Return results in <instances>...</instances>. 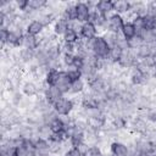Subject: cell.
I'll return each instance as SVG.
<instances>
[{
    "label": "cell",
    "instance_id": "5bb4252c",
    "mask_svg": "<svg viewBox=\"0 0 156 156\" xmlns=\"http://www.w3.org/2000/svg\"><path fill=\"white\" fill-rule=\"evenodd\" d=\"M68 28H69V22L66 21V20H63V18L61 17V18H58V20L56 21V23H55V27H54L55 34H57V35H63Z\"/></svg>",
    "mask_w": 156,
    "mask_h": 156
},
{
    "label": "cell",
    "instance_id": "8fae6325",
    "mask_svg": "<svg viewBox=\"0 0 156 156\" xmlns=\"http://www.w3.org/2000/svg\"><path fill=\"white\" fill-rule=\"evenodd\" d=\"M132 9V4L128 2V1H123V0H119V1H115L113 2V11L118 15L121 13H127L129 12Z\"/></svg>",
    "mask_w": 156,
    "mask_h": 156
},
{
    "label": "cell",
    "instance_id": "f546056e",
    "mask_svg": "<svg viewBox=\"0 0 156 156\" xmlns=\"http://www.w3.org/2000/svg\"><path fill=\"white\" fill-rule=\"evenodd\" d=\"M12 156H17V155H16V152H15V154H13V155H12Z\"/></svg>",
    "mask_w": 156,
    "mask_h": 156
},
{
    "label": "cell",
    "instance_id": "7c38bea8",
    "mask_svg": "<svg viewBox=\"0 0 156 156\" xmlns=\"http://www.w3.org/2000/svg\"><path fill=\"white\" fill-rule=\"evenodd\" d=\"M121 33L123 34V37H124L127 40H130V39H133L134 37H136V29H135V27H134V24H133L132 22L124 23Z\"/></svg>",
    "mask_w": 156,
    "mask_h": 156
},
{
    "label": "cell",
    "instance_id": "d6986e66",
    "mask_svg": "<svg viewBox=\"0 0 156 156\" xmlns=\"http://www.w3.org/2000/svg\"><path fill=\"white\" fill-rule=\"evenodd\" d=\"M122 54H123V50H122L119 46L115 45V46L111 48L107 58H110V61H112V62H118L119 58H121V56H122ZM107 58H106V60H107Z\"/></svg>",
    "mask_w": 156,
    "mask_h": 156
},
{
    "label": "cell",
    "instance_id": "83f0119b",
    "mask_svg": "<svg viewBox=\"0 0 156 156\" xmlns=\"http://www.w3.org/2000/svg\"><path fill=\"white\" fill-rule=\"evenodd\" d=\"M65 156H84V155L79 151L78 147H72V149H69V150L65 154Z\"/></svg>",
    "mask_w": 156,
    "mask_h": 156
},
{
    "label": "cell",
    "instance_id": "9c48e42d",
    "mask_svg": "<svg viewBox=\"0 0 156 156\" xmlns=\"http://www.w3.org/2000/svg\"><path fill=\"white\" fill-rule=\"evenodd\" d=\"M111 152L115 156H128L129 155V149L127 145H124L123 143H118L115 141L111 145Z\"/></svg>",
    "mask_w": 156,
    "mask_h": 156
},
{
    "label": "cell",
    "instance_id": "9a60e30c",
    "mask_svg": "<svg viewBox=\"0 0 156 156\" xmlns=\"http://www.w3.org/2000/svg\"><path fill=\"white\" fill-rule=\"evenodd\" d=\"M39 41L40 40H38V38H35L34 35L26 34L24 35V40H23V48H27V49H30V50H35L39 46Z\"/></svg>",
    "mask_w": 156,
    "mask_h": 156
},
{
    "label": "cell",
    "instance_id": "4dcf8cb0",
    "mask_svg": "<svg viewBox=\"0 0 156 156\" xmlns=\"http://www.w3.org/2000/svg\"><path fill=\"white\" fill-rule=\"evenodd\" d=\"M112 156H115V155H112Z\"/></svg>",
    "mask_w": 156,
    "mask_h": 156
},
{
    "label": "cell",
    "instance_id": "ba28073f",
    "mask_svg": "<svg viewBox=\"0 0 156 156\" xmlns=\"http://www.w3.org/2000/svg\"><path fill=\"white\" fill-rule=\"evenodd\" d=\"M71 84H72V82L68 78L67 73L66 72H61L60 73V78L57 80V84L55 87H57L62 91V94H65V93H68L71 90Z\"/></svg>",
    "mask_w": 156,
    "mask_h": 156
},
{
    "label": "cell",
    "instance_id": "e0dca14e",
    "mask_svg": "<svg viewBox=\"0 0 156 156\" xmlns=\"http://www.w3.org/2000/svg\"><path fill=\"white\" fill-rule=\"evenodd\" d=\"M49 126H50V129H51L52 133H61V132H65V128H66V124L63 123V121H62L60 117L55 118Z\"/></svg>",
    "mask_w": 156,
    "mask_h": 156
},
{
    "label": "cell",
    "instance_id": "30bf717a",
    "mask_svg": "<svg viewBox=\"0 0 156 156\" xmlns=\"http://www.w3.org/2000/svg\"><path fill=\"white\" fill-rule=\"evenodd\" d=\"M43 29H44V24L38 20H33L27 26V34H30V35L35 37V35L40 34L43 32Z\"/></svg>",
    "mask_w": 156,
    "mask_h": 156
},
{
    "label": "cell",
    "instance_id": "52a82bcc",
    "mask_svg": "<svg viewBox=\"0 0 156 156\" xmlns=\"http://www.w3.org/2000/svg\"><path fill=\"white\" fill-rule=\"evenodd\" d=\"M95 10L107 20V16L110 15V12L113 11V2L110 1V0H101V1L98 2ZM115 13H116V12H115Z\"/></svg>",
    "mask_w": 156,
    "mask_h": 156
},
{
    "label": "cell",
    "instance_id": "484cf974",
    "mask_svg": "<svg viewBox=\"0 0 156 156\" xmlns=\"http://www.w3.org/2000/svg\"><path fill=\"white\" fill-rule=\"evenodd\" d=\"M73 60H74V55L73 54H63V63L68 67H72L73 66Z\"/></svg>",
    "mask_w": 156,
    "mask_h": 156
},
{
    "label": "cell",
    "instance_id": "44dd1931",
    "mask_svg": "<svg viewBox=\"0 0 156 156\" xmlns=\"http://www.w3.org/2000/svg\"><path fill=\"white\" fill-rule=\"evenodd\" d=\"M84 139H85V136H84V133H83V132H76V133L69 138L71 144H72L73 147L80 146V145L84 143Z\"/></svg>",
    "mask_w": 156,
    "mask_h": 156
},
{
    "label": "cell",
    "instance_id": "5b68a950",
    "mask_svg": "<svg viewBox=\"0 0 156 156\" xmlns=\"http://www.w3.org/2000/svg\"><path fill=\"white\" fill-rule=\"evenodd\" d=\"M62 91L57 88V87H49L46 90H45V93H44V98H45V100L49 102V104H51V105H54L57 100H60L61 98H62Z\"/></svg>",
    "mask_w": 156,
    "mask_h": 156
},
{
    "label": "cell",
    "instance_id": "4fadbf2b",
    "mask_svg": "<svg viewBox=\"0 0 156 156\" xmlns=\"http://www.w3.org/2000/svg\"><path fill=\"white\" fill-rule=\"evenodd\" d=\"M60 73H61V71H58V69H50L45 74V83L49 87H55L60 78Z\"/></svg>",
    "mask_w": 156,
    "mask_h": 156
},
{
    "label": "cell",
    "instance_id": "8992f818",
    "mask_svg": "<svg viewBox=\"0 0 156 156\" xmlns=\"http://www.w3.org/2000/svg\"><path fill=\"white\" fill-rule=\"evenodd\" d=\"M96 32H98V27L90 22H85L82 24V30H80V35L84 39H94L96 37Z\"/></svg>",
    "mask_w": 156,
    "mask_h": 156
},
{
    "label": "cell",
    "instance_id": "3957f363",
    "mask_svg": "<svg viewBox=\"0 0 156 156\" xmlns=\"http://www.w3.org/2000/svg\"><path fill=\"white\" fill-rule=\"evenodd\" d=\"M123 24H124V22H123L122 16L118 15V13H115L111 18L107 20V30L117 34V33L122 32Z\"/></svg>",
    "mask_w": 156,
    "mask_h": 156
},
{
    "label": "cell",
    "instance_id": "d4e9b609",
    "mask_svg": "<svg viewBox=\"0 0 156 156\" xmlns=\"http://www.w3.org/2000/svg\"><path fill=\"white\" fill-rule=\"evenodd\" d=\"M83 66H84V58L80 57V56H78V55H74V60H73V66L72 67L82 71Z\"/></svg>",
    "mask_w": 156,
    "mask_h": 156
},
{
    "label": "cell",
    "instance_id": "603a6c76",
    "mask_svg": "<svg viewBox=\"0 0 156 156\" xmlns=\"http://www.w3.org/2000/svg\"><path fill=\"white\" fill-rule=\"evenodd\" d=\"M83 88H84L83 80H82V79H78V80L72 82V84H71V90H69V91H72V93H74V94H78V93H82V91H83Z\"/></svg>",
    "mask_w": 156,
    "mask_h": 156
},
{
    "label": "cell",
    "instance_id": "2e32d148",
    "mask_svg": "<svg viewBox=\"0 0 156 156\" xmlns=\"http://www.w3.org/2000/svg\"><path fill=\"white\" fill-rule=\"evenodd\" d=\"M20 58L23 62H30L33 58H35V50H30L27 48H23L20 50Z\"/></svg>",
    "mask_w": 156,
    "mask_h": 156
},
{
    "label": "cell",
    "instance_id": "ffe728a7",
    "mask_svg": "<svg viewBox=\"0 0 156 156\" xmlns=\"http://www.w3.org/2000/svg\"><path fill=\"white\" fill-rule=\"evenodd\" d=\"M23 93L27 95V96H34L37 93H38V90H39V88L33 83V82H26L24 84H23Z\"/></svg>",
    "mask_w": 156,
    "mask_h": 156
},
{
    "label": "cell",
    "instance_id": "ac0fdd59",
    "mask_svg": "<svg viewBox=\"0 0 156 156\" xmlns=\"http://www.w3.org/2000/svg\"><path fill=\"white\" fill-rule=\"evenodd\" d=\"M79 35H78V33L76 32V30H73V29H71V28H68L67 30H66V33L63 34V40H65V43H72V44H76L77 41H79Z\"/></svg>",
    "mask_w": 156,
    "mask_h": 156
},
{
    "label": "cell",
    "instance_id": "277c9868",
    "mask_svg": "<svg viewBox=\"0 0 156 156\" xmlns=\"http://www.w3.org/2000/svg\"><path fill=\"white\" fill-rule=\"evenodd\" d=\"M90 9L85 2H78L76 5V20L80 23H85L89 21Z\"/></svg>",
    "mask_w": 156,
    "mask_h": 156
},
{
    "label": "cell",
    "instance_id": "cb8c5ba5",
    "mask_svg": "<svg viewBox=\"0 0 156 156\" xmlns=\"http://www.w3.org/2000/svg\"><path fill=\"white\" fill-rule=\"evenodd\" d=\"M84 156H102V152H101L100 147H98V146H90L88 149V151L85 152Z\"/></svg>",
    "mask_w": 156,
    "mask_h": 156
},
{
    "label": "cell",
    "instance_id": "f1b7e54d",
    "mask_svg": "<svg viewBox=\"0 0 156 156\" xmlns=\"http://www.w3.org/2000/svg\"><path fill=\"white\" fill-rule=\"evenodd\" d=\"M147 119L151 122H156V107L150 108L147 112Z\"/></svg>",
    "mask_w": 156,
    "mask_h": 156
},
{
    "label": "cell",
    "instance_id": "6da1fadb",
    "mask_svg": "<svg viewBox=\"0 0 156 156\" xmlns=\"http://www.w3.org/2000/svg\"><path fill=\"white\" fill-rule=\"evenodd\" d=\"M110 50H111V46L107 44L104 37H95L93 39V54L98 58L106 60L108 57Z\"/></svg>",
    "mask_w": 156,
    "mask_h": 156
},
{
    "label": "cell",
    "instance_id": "4316f807",
    "mask_svg": "<svg viewBox=\"0 0 156 156\" xmlns=\"http://www.w3.org/2000/svg\"><path fill=\"white\" fill-rule=\"evenodd\" d=\"M9 29L7 28H1L0 29V40H1V44L5 45L7 44V37H9Z\"/></svg>",
    "mask_w": 156,
    "mask_h": 156
},
{
    "label": "cell",
    "instance_id": "7402d4cb",
    "mask_svg": "<svg viewBox=\"0 0 156 156\" xmlns=\"http://www.w3.org/2000/svg\"><path fill=\"white\" fill-rule=\"evenodd\" d=\"M66 73H67L68 78L71 79V82H74V80H78V79H80V78H82V76H83L82 71H80V69H77V68H72V69H68V71H66Z\"/></svg>",
    "mask_w": 156,
    "mask_h": 156
},
{
    "label": "cell",
    "instance_id": "7a4b0ae2",
    "mask_svg": "<svg viewBox=\"0 0 156 156\" xmlns=\"http://www.w3.org/2000/svg\"><path fill=\"white\" fill-rule=\"evenodd\" d=\"M52 108L55 110V112L57 115L68 116L71 113V111L73 110V101L68 100V99H65V98H61L60 100H57L52 105Z\"/></svg>",
    "mask_w": 156,
    "mask_h": 156
}]
</instances>
